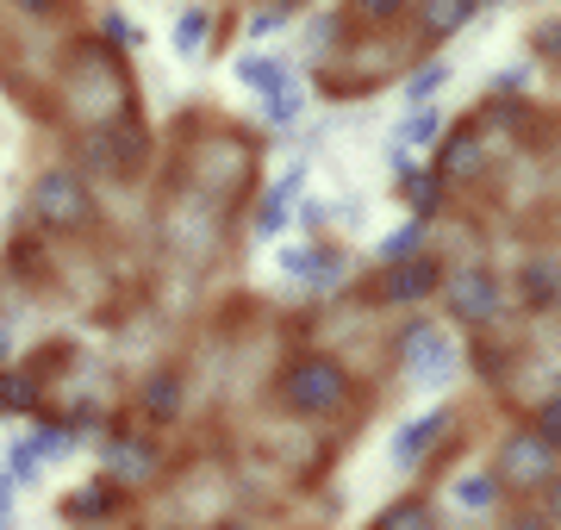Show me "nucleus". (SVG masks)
<instances>
[{
  "label": "nucleus",
  "mask_w": 561,
  "mask_h": 530,
  "mask_svg": "<svg viewBox=\"0 0 561 530\" xmlns=\"http://www.w3.org/2000/svg\"><path fill=\"white\" fill-rule=\"evenodd\" d=\"M275 400L294 418H343L350 400H356V381H350V368L331 356V349H300V356H287L275 375Z\"/></svg>",
  "instance_id": "nucleus-1"
},
{
  "label": "nucleus",
  "mask_w": 561,
  "mask_h": 530,
  "mask_svg": "<svg viewBox=\"0 0 561 530\" xmlns=\"http://www.w3.org/2000/svg\"><path fill=\"white\" fill-rule=\"evenodd\" d=\"M25 212L44 238H81L101 224V200H94V182L81 175L76 163H50L38 169V182L25 194Z\"/></svg>",
  "instance_id": "nucleus-2"
},
{
  "label": "nucleus",
  "mask_w": 561,
  "mask_h": 530,
  "mask_svg": "<svg viewBox=\"0 0 561 530\" xmlns=\"http://www.w3.org/2000/svg\"><path fill=\"white\" fill-rule=\"evenodd\" d=\"M250 175H256V150H250V143L231 131V119H225V131H206V138L194 143L181 187L201 194V200H213V206H231L243 187H250Z\"/></svg>",
  "instance_id": "nucleus-3"
},
{
  "label": "nucleus",
  "mask_w": 561,
  "mask_h": 530,
  "mask_svg": "<svg viewBox=\"0 0 561 530\" xmlns=\"http://www.w3.org/2000/svg\"><path fill=\"white\" fill-rule=\"evenodd\" d=\"M400 368H405L412 388L437 393V388H449V381L461 375V344L419 312V319H405V331H400Z\"/></svg>",
  "instance_id": "nucleus-4"
},
{
  "label": "nucleus",
  "mask_w": 561,
  "mask_h": 530,
  "mask_svg": "<svg viewBox=\"0 0 561 530\" xmlns=\"http://www.w3.org/2000/svg\"><path fill=\"white\" fill-rule=\"evenodd\" d=\"M443 312L468 331H486L505 319V281L493 263H461L443 275Z\"/></svg>",
  "instance_id": "nucleus-5"
},
{
  "label": "nucleus",
  "mask_w": 561,
  "mask_h": 530,
  "mask_svg": "<svg viewBox=\"0 0 561 530\" xmlns=\"http://www.w3.org/2000/svg\"><path fill=\"white\" fill-rule=\"evenodd\" d=\"M219 244H225V206L181 187L175 206H169V250H175L181 263H213Z\"/></svg>",
  "instance_id": "nucleus-6"
},
{
  "label": "nucleus",
  "mask_w": 561,
  "mask_h": 530,
  "mask_svg": "<svg viewBox=\"0 0 561 530\" xmlns=\"http://www.w3.org/2000/svg\"><path fill=\"white\" fill-rule=\"evenodd\" d=\"M101 469H106V481H119L125 493H131V487H150V481L162 474V449L150 443L138 425L113 418V430L101 437Z\"/></svg>",
  "instance_id": "nucleus-7"
},
{
  "label": "nucleus",
  "mask_w": 561,
  "mask_h": 530,
  "mask_svg": "<svg viewBox=\"0 0 561 530\" xmlns=\"http://www.w3.org/2000/svg\"><path fill=\"white\" fill-rule=\"evenodd\" d=\"M456 430V412L449 406H431V412H412L400 430H393V443H387V456H393V469L400 474H424V462L443 449V437Z\"/></svg>",
  "instance_id": "nucleus-8"
},
{
  "label": "nucleus",
  "mask_w": 561,
  "mask_h": 530,
  "mask_svg": "<svg viewBox=\"0 0 561 530\" xmlns=\"http://www.w3.org/2000/svg\"><path fill=\"white\" fill-rule=\"evenodd\" d=\"M556 449L549 443H537L530 437V425H518L512 437L500 443V462H493V474H500V487H542L549 474H556Z\"/></svg>",
  "instance_id": "nucleus-9"
},
{
  "label": "nucleus",
  "mask_w": 561,
  "mask_h": 530,
  "mask_svg": "<svg viewBox=\"0 0 561 530\" xmlns=\"http://www.w3.org/2000/svg\"><path fill=\"white\" fill-rule=\"evenodd\" d=\"M125 511H131V493L119 481H88L62 499V518L76 530H125Z\"/></svg>",
  "instance_id": "nucleus-10"
},
{
  "label": "nucleus",
  "mask_w": 561,
  "mask_h": 530,
  "mask_svg": "<svg viewBox=\"0 0 561 530\" xmlns=\"http://www.w3.org/2000/svg\"><path fill=\"white\" fill-rule=\"evenodd\" d=\"M443 256L437 250H424V256H405V263H393L381 275V300L387 307H424L431 293H443Z\"/></svg>",
  "instance_id": "nucleus-11"
},
{
  "label": "nucleus",
  "mask_w": 561,
  "mask_h": 530,
  "mask_svg": "<svg viewBox=\"0 0 561 530\" xmlns=\"http://www.w3.org/2000/svg\"><path fill=\"white\" fill-rule=\"evenodd\" d=\"M76 169L88 175V182H106V187L131 182V169H125L119 143H113V131H106V125H81V131H76Z\"/></svg>",
  "instance_id": "nucleus-12"
},
{
  "label": "nucleus",
  "mask_w": 561,
  "mask_h": 530,
  "mask_svg": "<svg viewBox=\"0 0 561 530\" xmlns=\"http://www.w3.org/2000/svg\"><path fill=\"white\" fill-rule=\"evenodd\" d=\"M181 400H187V375H181L175 362L150 368V375L138 381V418H144V425H175Z\"/></svg>",
  "instance_id": "nucleus-13"
},
{
  "label": "nucleus",
  "mask_w": 561,
  "mask_h": 530,
  "mask_svg": "<svg viewBox=\"0 0 561 530\" xmlns=\"http://www.w3.org/2000/svg\"><path fill=\"white\" fill-rule=\"evenodd\" d=\"M393 163H400V194H405V206H412V219H437L449 182H443L437 169H424L419 157H405V150H393Z\"/></svg>",
  "instance_id": "nucleus-14"
},
{
  "label": "nucleus",
  "mask_w": 561,
  "mask_h": 530,
  "mask_svg": "<svg viewBox=\"0 0 561 530\" xmlns=\"http://www.w3.org/2000/svg\"><path fill=\"white\" fill-rule=\"evenodd\" d=\"M300 194H306V163L280 169V182L268 187V194H262V206H256V224H250V231H256L262 244L287 231V212H294V200H300Z\"/></svg>",
  "instance_id": "nucleus-15"
},
{
  "label": "nucleus",
  "mask_w": 561,
  "mask_h": 530,
  "mask_svg": "<svg viewBox=\"0 0 561 530\" xmlns=\"http://www.w3.org/2000/svg\"><path fill=\"white\" fill-rule=\"evenodd\" d=\"M481 157H486V143H481V125L468 119V125H456V131H443V143H437V175L443 182H461L468 169H481Z\"/></svg>",
  "instance_id": "nucleus-16"
},
{
  "label": "nucleus",
  "mask_w": 561,
  "mask_h": 530,
  "mask_svg": "<svg viewBox=\"0 0 561 530\" xmlns=\"http://www.w3.org/2000/svg\"><path fill=\"white\" fill-rule=\"evenodd\" d=\"M474 13H481V0H412L405 20L419 25L424 38H456L461 25H474Z\"/></svg>",
  "instance_id": "nucleus-17"
},
{
  "label": "nucleus",
  "mask_w": 561,
  "mask_h": 530,
  "mask_svg": "<svg viewBox=\"0 0 561 530\" xmlns=\"http://www.w3.org/2000/svg\"><path fill=\"white\" fill-rule=\"evenodd\" d=\"M238 82L250 94H262V101H275V94L294 88V62L280 57V50H256V57H238Z\"/></svg>",
  "instance_id": "nucleus-18"
},
{
  "label": "nucleus",
  "mask_w": 561,
  "mask_h": 530,
  "mask_svg": "<svg viewBox=\"0 0 561 530\" xmlns=\"http://www.w3.org/2000/svg\"><path fill=\"white\" fill-rule=\"evenodd\" d=\"M518 300H524V312H549V307H556V300H561V263H556V256H524Z\"/></svg>",
  "instance_id": "nucleus-19"
},
{
  "label": "nucleus",
  "mask_w": 561,
  "mask_h": 530,
  "mask_svg": "<svg viewBox=\"0 0 561 530\" xmlns=\"http://www.w3.org/2000/svg\"><path fill=\"white\" fill-rule=\"evenodd\" d=\"M500 499H505V487H500V474L493 469H468V474H456V487H449V506L474 511V518L500 511Z\"/></svg>",
  "instance_id": "nucleus-20"
},
{
  "label": "nucleus",
  "mask_w": 561,
  "mask_h": 530,
  "mask_svg": "<svg viewBox=\"0 0 561 530\" xmlns=\"http://www.w3.org/2000/svg\"><path fill=\"white\" fill-rule=\"evenodd\" d=\"M0 412H32V418H44L38 368H0Z\"/></svg>",
  "instance_id": "nucleus-21"
},
{
  "label": "nucleus",
  "mask_w": 561,
  "mask_h": 530,
  "mask_svg": "<svg viewBox=\"0 0 561 530\" xmlns=\"http://www.w3.org/2000/svg\"><path fill=\"white\" fill-rule=\"evenodd\" d=\"M213 32H219V20H213V7H181L175 13V32H169V44H175V57H201L206 44H213Z\"/></svg>",
  "instance_id": "nucleus-22"
},
{
  "label": "nucleus",
  "mask_w": 561,
  "mask_h": 530,
  "mask_svg": "<svg viewBox=\"0 0 561 530\" xmlns=\"http://www.w3.org/2000/svg\"><path fill=\"white\" fill-rule=\"evenodd\" d=\"M368 530H437V506H431L424 493H405V499H393V506L375 511Z\"/></svg>",
  "instance_id": "nucleus-23"
},
{
  "label": "nucleus",
  "mask_w": 561,
  "mask_h": 530,
  "mask_svg": "<svg viewBox=\"0 0 561 530\" xmlns=\"http://www.w3.org/2000/svg\"><path fill=\"white\" fill-rule=\"evenodd\" d=\"M443 125H449V119H443L437 106H412V113L400 119V143H393V150H405V157H412V150H437Z\"/></svg>",
  "instance_id": "nucleus-24"
},
{
  "label": "nucleus",
  "mask_w": 561,
  "mask_h": 530,
  "mask_svg": "<svg viewBox=\"0 0 561 530\" xmlns=\"http://www.w3.org/2000/svg\"><path fill=\"white\" fill-rule=\"evenodd\" d=\"M424 250H431V219H405L400 231H393V238H381V244H375V263H405V256H424Z\"/></svg>",
  "instance_id": "nucleus-25"
},
{
  "label": "nucleus",
  "mask_w": 561,
  "mask_h": 530,
  "mask_svg": "<svg viewBox=\"0 0 561 530\" xmlns=\"http://www.w3.org/2000/svg\"><path fill=\"white\" fill-rule=\"evenodd\" d=\"M101 44L119 50V57H131V50H144V25L131 20V13H119V7H106L101 13Z\"/></svg>",
  "instance_id": "nucleus-26"
},
{
  "label": "nucleus",
  "mask_w": 561,
  "mask_h": 530,
  "mask_svg": "<svg viewBox=\"0 0 561 530\" xmlns=\"http://www.w3.org/2000/svg\"><path fill=\"white\" fill-rule=\"evenodd\" d=\"M449 76H456V69H449V57H424L419 69L405 76V101H412V106H424L431 94H443V82H449Z\"/></svg>",
  "instance_id": "nucleus-27"
},
{
  "label": "nucleus",
  "mask_w": 561,
  "mask_h": 530,
  "mask_svg": "<svg viewBox=\"0 0 561 530\" xmlns=\"http://www.w3.org/2000/svg\"><path fill=\"white\" fill-rule=\"evenodd\" d=\"M312 275H306V287H312V293H337L343 287V275H350V256H343V250H312Z\"/></svg>",
  "instance_id": "nucleus-28"
},
{
  "label": "nucleus",
  "mask_w": 561,
  "mask_h": 530,
  "mask_svg": "<svg viewBox=\"0 0 561 530\" xmlns=\"http://www.w3.org/2000/svg\"><path fill=\"white\" fill-rule=\"evenodd\" d=\"M0 469L13 474V487H38V481H44V462L32 456V443H25V437H13V443H7Z\"/></svg>",
  "instance_id": "nucleus-29"
},
{
  "label": "nucleus",
  "mask_w": 561,
  "mask_h": 530,
  "mask_svg": "<svg viewBox=\"0 0 561 530\" xmlns=\"http://www.w3.org/2000/svg\"><path fill=\"white\" fill-rule=\"evenodd\" d=\"M306 113V88L294 82L287 94H275V101H262V119H268V131H294V119Z\"/></svg>",
  "instance_id": "nucleus-30"
},
{
  "label": "nucleus",
  "mask_w": 561,
  "mask_h": 530,
  "mask_svg": "<svg viewBox=\"0 0 561 530\" xmlns=\"http://www.w3.org/2000/svg\"><path fill=\"white\" fill-rule=\"evenodd\" d=\"M530 437H537V443H549L561 456V393H549V400L530 412Z\"/></svg>",
  "instance_id": "nucleus-31"
},
{
  "label": "nucleus",
  "mask_w": 561,
  "mask_h": 530,
  "mask_svg": "<svg viewBox=\"0 0 561 530\" xmlns=\"http://www.w3.org/2000/svg\"><path fill=\"white\" fill-rule=\"evenodd\" d=\"M350 13H356L362 25H393L412 13V0H350Z\"/></svg>",
  "instance_id": "nucleus-32"
},
{
  "label": "nucleus",
  "mask_w": 561,
  "mask_h": 530,
  "mask_svg": "<svg viewBox=\"0 0 561 530\" xmlns=\"http://www.w3.org/2000/svg\"><path fill=\"white\" fill-rule=\"evenodd\" d=\"M343 32H350V20H343V13H319V20H312V32H306L312 57H324V50H331V44H337Z\"/></svg>",
  "instance_id": "nucleus-33"
},
{
  "label": "nucleus",
  "mask_w": 561,
  "mask_h": 530,
  "mask_svg": "<svg viewBox=\"0 0 561 530\" xmlns=\"http://www.w3.org/2000/svg\"><path fill=\"white\" fill-rule=\"evenodd\" d=\"M280 25H287V7H256V13H250V25H243V32H250V38H275Z\"/></svg>",
  "instance_id": "nucleus-34"
},
{
  "label": "nucleus",
  "mask_w": 561,
  "mask_h": 530,
  "mask_svg": "<svg viewBox=\"0 0 561 530\" xmlns=\"http://www.w3.org/2000/svg\"><path fill=\"white\" fill-rule=\"evenodd\" d=\"M530 50L549 57V62H561V20H542L537 32H530Z\"/></svg>",
  "instance_id": "nucleus-35"
},
{
  "label": "nucleus",
  "mask_w": 561,
  "mask_h": 530,
  "mask_svg": "<svg viewBox=\"0 0 561 530\" xmlns=\"http://www.w3.org/2000/svg\"><path fill=\"white\" fill-rule=\"evenodd\" d=\"M524 88H530V69H524V62H505L500 82H493V94H524Z\"/></svg>",
  "instance_id": "nucleus-36"
},
{
  "label": "nucleus",
  "mask_w": 561,
  "mask_h": 530,
  "mask_svg": "<svg viewBox=\"0 0 561 530\" xmlns=\"http://www.w3.org/2000/svg\"><path fill=\"white\" fill-rule=\"evenodd\" d=\"M542 518H549V525H561V469L542 481Z\"/></svg>",
  "instance_id": "nucleus-37"
},
{
  "label": "nucleus",
  "mask_w": 561,
  "mask_h": 530,
  "mask_svg": "<svg viewBox=\"0 0 561 530\" xmlns=\"http://www.w3.org/2000/svg\"><path fill=\"white\" fill-rule=\"evenodd\" d=\"M500 530H556V525H549L542 511H512V518H505Z\"/></svg>",
  "instance_id": "nucleus-38"
},
{
  "label": "nucleus",
  "mask_w": 561,
  "mask_h": 530,
  "mask_svg": "<svg viewBox=\"0 0 561 530\" xmlns=\"http://www.w3.org/2000/svg\"><path fill=\"white\" fill-rule=\"evenodd\" d=\"M13 337H20V325H13V319H7V312H0V368L13 362Z\"/></svg>",
  "instance_id": "nucleus-39"
},
{
  "label": "nucleus",
  "mask_w": 561,
  "mask_h": 530,
  "mask_svg": "<svg viewBox=\"0 0 561 530\" xmlns=\"http://www.w3.org/2000/svg\"><path fill=\"white\" fill-rule=\"evenodd\" d=\"M13 7H20L25 20H44V13H57L62 0H13Z\"/></svg>",
  "instance_id": "nucleus-40"
},
{
  "label": "nucleus",
  "mask_w": 561,
  "mask_h": 530,
  "mask_svg": "<svg viewBox=\"0 0 561 530\" xmlns=\"http://www.w3.org/2000/svg\"><path fill=\"white\" fill-rule=\"evenodd\" d=\"M13 493H20V487H13V474L0 469V518H13Z\"/></svg>",
  "instance_id": "nucleus-41"
},
{
  "label": "nucleus",
  "mask_w": 561,
  "mask_h": 530,
  "mask_svg": "<svg viewBox=\"0 0 561 530\" xmlns=\"http://www.w3.org/2000/svg\"><path fill=\"white\" fill-rule=\"evenodd\" d=\"M213 530H256V525H243V518H219Z\"/></svg>",
  "instance_id": "nucleus-42"
},
{
  "label": "nucleus",
  "mask_w": 561,
  "mask_h": 530,
  "mask_svg": "<svg viewBox=\"0 0 561 530\" xmlns=\"http://www.w3.org/2000/svg\"><path fill=\"white\" fill-rule=\"evenodd\" d=\"M162 530H194V525H162Z\"/></svg>",
  "instance_id": "nucleus-43"
}]
</instances>
